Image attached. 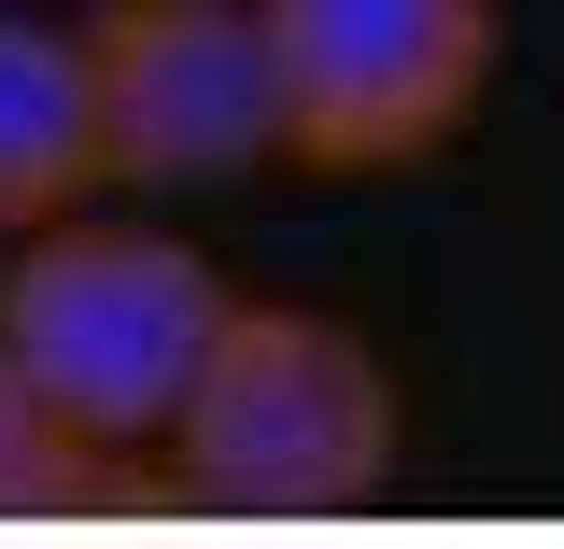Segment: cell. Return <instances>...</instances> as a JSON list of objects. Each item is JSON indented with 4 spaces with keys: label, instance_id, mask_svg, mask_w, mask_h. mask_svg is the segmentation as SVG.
I'll use <instances>...</instances> for the list:
<instances>
[{
    "label": "cell",
    "instance_id": "1",
    "mask_svg": "<svg viewBox=\"0 0 564 549\" xmlns=\"http://www.w3.org/2000/svg\"><path fill=\"white\" fill-rule=\"evenodd\" d=\"M395 451H410V409H395L381 339H352L339 310H254V296H226L198 381L155 437L170 493L212 521H352L395 480Z\"/></svg>",
    "mask_w": 564,
    "mask_h": 549
},
{
    "label": "cell",
    "instance_id": "2",
    "mask_svg": "<svg viewBox=\"0 0 564 549\" xmlns=\"http://www.w3.org/2000/svg\"><path fill=\"white\" fill-rule=\"evenodd\" d=\"M212 325H226V268L198 240H170V226H70L57 211L0 268V352L128 465L170 437Z\"/></svg>",
    "mask_w": 564,
    "mask_h": 549
},
{
    "label": "cell",
    "instance_id": "3",
    "mask_svg": "<svg viewBox=\"0 0 564 549\" xmlns=\"http://www.w3.org/2000/svg\"><path fill=\"white\" fill-rule=\"evenodd\" d=\"M282 85V155L325 184H395L494 99L508 14L494 0H254Z\"/></svg>",
    "mask_w": 564,
    "mask_h": 549
},
{
    "label": "cell",
    "instance_id": "4",
    "mask_svg": "<svg viewBox=\"0 0 564 549\" xmlns=\"http://www.w3.org/2000/svg\"><path fill=\"white\" fill-rule=\"evenodd\" d=\"M85 113L99 184L141 198H226L282 155L269 14L254 0H99L85 14Z\"/></svg>",
    "mask_w": 564,
    "mask_h": 549
},
{
    "label": "cell",
    "instance_id": "5",
    "mask_svg": "<svg viewBox=\"0 0 564 549\" xmlns=\"http://www.w3.org/2000/svg\"><path fill=\"white\" fill-rule=\"evenodd\" d=\"M99 184V113H85V29L0 14V240L57 226Z\"/></svg>",
    "mask_w": 564,
    "mask_h": 549
},
{
    "label": "cell",
    "instance_id": "6",
    "mask_svg": "<svg viewBox=\"0 0 564 549\" xmlns=\"http://www.w3.org/2000/svg\"><path fill=\"white\" fill-rule=\"evenodd\" d=\"M113 480H128V451H99V437L0 352V521H85Z\"/></svg>",
    "mask_w": 564,
    "mask_h": 549
}]
</instances>
